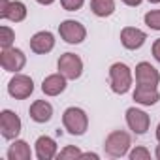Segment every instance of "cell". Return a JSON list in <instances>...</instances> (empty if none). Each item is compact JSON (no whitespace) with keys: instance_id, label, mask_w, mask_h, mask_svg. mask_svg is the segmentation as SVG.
Here are the masks:
<instances>
[{"instance_id":"1","label":"cell","mask_w":160,"mask_h":160,"mask_svg":"<svg viewBox=\"0 0 160 160\" xmlns=\"http://www.w3.org/2000/svg\"><path fill=\"white\" fill-rule=\"evenodd\" d=\"M109 83L111 91L117 94H124L132 87V72L124 62H115L109 68Z\"/></svg>"},{"instance_id":"2","label":"cell","mask_w":160,"mask_h":160,"mask_svg":"<svg viewBox=\"0 0 160 160\" xmlns=\"http://www.w3.org/2000/svg\"><path fill=\"white\" fill-rule=\"evenodd\" d=\"M62 122H64V128L72 136H83L87 132V126H89L87 113L79 108H68L62 115Z\"/></svg>"},{"instance_id":"3","label":"cell","mask_w":160,"mask_h":160,"mask_svg":"<svg viewBox=\"0 0 160 160\" xmlns=\"http://www.w3.org/2000/svg\"><path fill=\"white\" fill-rule=\"evenodd\" d=\"M128 147H130V136L122 130H115L111 132L108 138H106V143H104V149L109 156H124L128 152Z\"/></svg>"},{"instance_id":"4","label":"cell","mask_w":160,"mask_h":160,"mask_svg":"<svg viewBox=\"0 0 160 160\" xmlns=\"http://www.w3.org/2000/svg\"><path fill=\"white\" fill-rule=\"evenodd\" d=\"M58 72L66 79H77L83 73V60L75 53H64L58 58Z\"/></svg>"},{"instance_id":"5","label":"cell","mask_w":160,"mask_h":160,"mask_svg":"<svg viewBox=\"0 0 160 160\" xmlns=\"http://www.w3.org/2000/svg\"><path fill=\"white\" fill-rule=\"evenodd\" d=\"M58 32H60V38L66 42V43H81L87 36V30L81 23H77V21H62L60 27H58Z\"/></svg>"},{"instance_id":"6","label":"cell","mask_w":160,"mask_h":160,"mask_svg":"<svg viewBox=\"0 0 160 160\" xmlns=\"http://www.w3.org/2000/svg\"><path fill=\"white\" fill-rule=\"evenodd\" d=\"M32 91H34L32 79H30L28 75H23V73L15 75L12 81H10V85H8V92H10L15 100H25V98H28V96L32 94Z\"/></svg>"},{"instance_id":"7","label":"cell","mask_w":160,"mask_h":160,"mask_svg":"<svg viewBox=\"0 0 160 160\" xmlns=\"http://www.w3.org/2000/svg\"><path fill=\"white\" fill-rule=\"evenodd\" d=\"M27 62V57L21 49H15V47H8V49H2V55H0V64L6 72H19L23 70Z\"/></svg>"},{"instance_id":"8","label":"cell","mask_w":160,"mask_h":160,"mask_svg":"<svg viewBox=\"0 0 160 160\" xmlns=\"http://www.w3.org/2000/svg\"><path fill=\"white\" fill-rule=\"evenodd\" d=\"M0 132L6 139H15L21 132V119L13 111L4 109L0 113Z\"/></svg>"},{"instance_id":"9","label":"cell","mask_w":160,"mask_h":160,"mask_svg":"<svg viewBox=\"0 0 160 160\" xmlns=\"http://www.w3.org/2000/svg\"><path fill=\"white\" fill-rule=\"evenodd\" d=\"M160 81V73L154 66H151L149 62H139L136 66V83L141 87H154Z\"/></svg>"},{"instance_id":"10","label":"cell","mask_w":160,"mask_h":160,"mask_svg":"<svg viewBox=\"0 0 160 160\" xmlns=\"http://www.w3.org/2000/svg\"><path fill=\"white\" fill-rule=\"evenodd\" d=\"M126 122H128V126H130V130H134L136 134H145L147 130H149V115L145 113V111H141V109H138V108H130V109H126Z\"/></svg>"},{"instance_id":"11","label":"cell","mask_w":160,"mask_h":160,"mask_svg":"<svg viewBox=\"0 0 160 160\" xmlns=\"http://www.w3.org/2000/svg\"><path fill=\"white\" fill-rule=\"evenodd\" d=\"M145 40H147L145 32L139 28H134V27H126L121 32V42L126 49H139L145 43Z\"/></svg>"},{"instance_id":"12","label":"cell","mask_w":160,"mask_h":160,"mask_svg":"<svg viewBox=\"0 0 160 160\" xmlns=\"http://www.w3.org/2000/svg\"><path fill=\"white\" fill-rule=\"evenodd\" d=\"M55 47V38L51 32H36L32 38H30V49L38 55H45L49 53L51 49Z\"/></svg>"},{"instance_id":"13","label":"cell","mask_w":160,"mask_h":160,"mask_svg":"<svg viewBox=\"0 0 160 160\" xmlns=\"http://www.w3.org/2000/svg\"><path fill=\"white\" fill-rule=\"evenodd\" d=\"M66 89V77L58 72V73H53V75H47L42 83V91L47 94V96H57L60 94L62 91Z\"/></svg>"},{"instance_id":"14","label":"cell","mask_w":160,"mask_h":160,"mask_svg":"<svg viewBox=\"0 0 160 160\" xmlns=\"http://www.w3.org/2000/svg\"><path fill=\"white\" fill-rule=\"evenodd\" d=\"M57 154V143L49 136H42L36 139V156L40 160H51Z\"/></svg>"},{"instance_id":"15","label":"cell","mask_w":160,"mask_h":160,"mask_svg":"<svg viewBox=\"0 0 160 160\" xmlns=\"http://www.w3.org/2000/svg\"><path fill=\"white\" fill-rule=\"evenodd\" d=\"M53 117V106L45 100H36L30 106V119L36 122H47Z\"/></svg>"},{"instance_id":"16","label":"cell","mask_w":160,"mask_h":160,"mask_svg":"<svg viewBox=\"0 0 160 160\" xmlns=\"http://www.w3.org/2000/svg\"><path fill=\"white\" fill-rule=\"evenodd\" d=\"M134 100L141 106H154L160 100V94L154 87H141L138 85L134 91Z\"/></svg>"},{"instance_id":"17","label":"cell","mask_w":160,"mask_h":160,"mask_svg":"<svg viewBox=\"0 0 160 160\" xmlns=\"http://www.w3.org/2000/svg\"><path fill=\"white\" fill-rule=\"evenodd\" d=\"M30 156H32V152H30L28 143L21 141V139H17L8 151V158L10 160H30Z\"/></svg>"},{"instance_id":"18","label":"cell","mask_w":160,"mask_h":160,"mask_svg":"<svg viewBox=\"0 0 160 160\" xmlns=\"http://www.w3.org/2000/svg\"><path fill=\"white\" fill-rule=\"evenodd\" d=\"M27 17V6L23 2H19V0H15V2H10L6 13L2 15V19H10L13 23H19Z\"/></svg>"},{"instance_id":"19","label":"cell","mask_w":160,"mask_h":160,"mask_svg":"<svg viewBox=\"0 0 160 160\" xmlns=\"http://www.w3.org/2000/svg\"><path fill=\"white\" fill-rule=\"evenodd\" d=\"M91 10L98 17H109L115 12V0H91Z\"/></svg>"},{"instance_id":"20","label":"cell","mask_w":160,"mask_h":160,"mask_svg":"<svg viewBox=\"0 0 160 160\" xmlns=\"http://www.w3.org/2000/svg\"><path fill=\"white\" fill-rule=\"evenodd\" d=\"M13 40H15V32L10 27H2V28H0V45H2V49L12 47Z\"/></svg>"},{"instance_id":"21","label":"cell","mask_w":160,"mask_h":160,"mask_svg":"<svg viewBox=\"0 0 160 160\" xmlns=\"http://www.w3.org/2000/svg\"><path fill=\"white\" fill-rule=\"evenodd\" d=\"M145 25L152 30H160V10H152L145 13Z\"/></svg>"},{"instance_id":"22","label":"cell","mask_w":160,"mask_h":160,"mask_svg":"<svg viewBox=\"0 0 160 160\" xmlns=\"http://www.w3.org/2000/svg\"><path fill=\"white\" fill-rule=\"evenodd\" d=\"M81 151H79L77 147H66V149H62L60 151V154H58V158H62V160H66V158H81Z\"/></svg>"},{"instance_id":"23","label":"cell","mask_w":160,"mask_h":160,"mask_svg":"<svg viewBox=\"0 0 160 160\" xmlns=\"http://www.w3.org/2000/svg\"><path fill=\"white\" fill-rule=\"evenodd\" d=\"M149 158H151V152L145 147H136L130 152V160H149Z\"/></svg>"},{"instance_id":"24","label":"cell","mask_w":160,"mask_h":160,"mask_svg":"<svg viewBox=\"0 0 160 160\" xmlns=\"http://www.w3.org/2000/svg\"><path fill=\"white\" fill-rule=\"evenodd\" d=\"M83 2H85V0H60L62 8L68 10V12H75V10H79V8L83 6Z\"/></svg>"},{"instance_id":"25","label":"cell","mask_w":160,"mask_h":160,"mask_svg":"<svg viewBox=\"0 0 160 160\" xmlns=\"http://www.w3.org/2000/svg\"><path fill=\"white\" fill-rule=\"evenodd\" d=\"M152 55H154V58L160 62V38L152 43Z\"/></svg>"},{"instance_id":"26","label":"cell","mask_w":160,"mask_h":160,"mask_svg":"<svg viewBox=\"0 0 160 160\" xmlns=\"http://www.w3.org/2000/svg\"><path fill=\"white\" fill-rule=\"evenodd\" d=\"M8 6H10V2H8V0H0V17H2V15L6 13Z\"/></svg>"},{"instance_id":"27","label":"cell","mask_w":160,"mask_h":160,"mask_svg":"<svg viewBox=\"0 0 160 160\" xmlns=\"http://www.w3.org/2000/svg\"><path fill=\"white\" fill-rule=\"evenodd\" d=\"M122 2H124L126 6H139L141 0H122Z\"/></svg>"},{"instance_id":"28","label":"cell","mask_w":160,"mask_h":160,"mask_svg":"<svg viewBox=\"0 0 160 160\" xmlns=\"http://www.w3.org/2000/svg\"><path fill=\"white\" fill-rule=\"evenodd\" d=\"M81 158H92V160H98V154H94V152H85V154H81Z\"/></svg>"},{"instance_id":"29","label":"cell","mask_w":160,"mask_h":160,"mask_svg":"<svg viewBox=\"0 0 160 160\" xmlns=\"http://www.w3.org/2000/svg\"><path fill=\"white\" fill-rule=\"evenodd\" d=\"M38 4H42V6H49V4H53L55 0H36Z\"/></svg>"},{"instance_id":"30","label":"cell","mask_w":160,"mask_h":160,"mask_svg":"<svg viewBox=\"0 0 160 160\" xmlns=\"http://www.w3.org/2000/svg\"><path fill=\"white\" fill-rule=\"evenodd\" d=\"M156 139L160 141V124H158V128H156Z\"/></svg>"},{"instance_id":"31","label":"cell","mask_w":160,"mask_h":160,"mask_svg":"<svg viewBox=\"0 0 160 160\" xmlns=\"http://www.w3.org/2000/svg\"><path fill=\"white\" fill-rule=\"evenodd\" d=\"M156 158H158V160H160V147H158V149H156Z\"/></svg>"},{"instance_id":"32","label":"cell","mask_w":160,"mask_h":160,"mask_svg":"<svg viewBox=\"0 0 160 160\" xmlns=\"http://www.w3.org/2000/svg\"><path fill=\"white\" fill-rule=\"evenodd\" d=\"M149 2H152V4H158V2H160V0H149Z\"/></svg>"}]
</instances>
